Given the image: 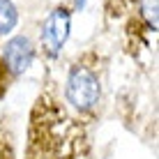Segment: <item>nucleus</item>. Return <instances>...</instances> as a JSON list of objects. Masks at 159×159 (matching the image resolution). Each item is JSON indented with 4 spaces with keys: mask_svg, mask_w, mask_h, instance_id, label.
I'll return each mask as SVG.
<instances>
[{
    "mask_svg": "<svg viewBox=\"0 0 159 159\" xmlns=\"http://www.w3.org/2000/svg\"><path fill=\"white\" fill-rule=\"evenodd\" d=\"M23 159H92L90 127L65 106L53 83L32 102Z\"/></svg>",
    "mask_w": 159,
    "mask_h": 159,
    "instance_id": "nucleus-1",
    "label": "nucleus"
},
{
    "mask_svg": "<svg viewBox=\"0 0 159 159\" xmlns=\"http://www.w3.org/2000/svg\"><path fill=\"white\" fill-rule=\"evenodd\" d=\"M104 99V58L95 46L72 60L62 83V102L79 120L90 125Z\"/></svg>",
    "mask_w": 159,
    "mask_h": 159,
    "instance_id": "nucleus-2",
    "label": "nucleus"
},
{
    "mask_svg": "<svg viewBox=\"0 0 159 159\" xmlns=\"http://www.w3.org/2000/svg\"><path fill=\"white\" fill-rule=\"evenodd\" d=\"M37 58V44L28 35H9L0 44V102L12 85L32 67Z\"/></svg>",
    "mask_w": 159,
    "mask_h": 159,
    "instance_id": "nucleus-3",
    "label": "nucleus"
},
{
    "mask_svg": "<svg viewBox=\"0 0 159 159\" xmlns=\"http://www.w3.org/2000/svg\"><path fill=\"white\" fill-rule=\"evenodd\" d=\"M131 14L125 25L127 46L134 53L150 51V39H155L159 28V0H129Z\"/></svg>",
    "mask_w": 159,
    "mask_h": 159,
    "instance_id": "nucleus-4",
    "label": "nucleus"
},
{
    "mask_svg": "<svg viewBox=\"0 0 159 159\" xmlns=\"http://www.w3.org/2000/svg\"><path fill=\"white\" fill-rule=\"evenodd\" d=\"M72 14H74V5L62 2V5H56L44 19L37 48H42V53L48 60H56L62 51V46L67 44L69 32H72Z\"/></svg>",
    "mask_w": 159,
    "mask_h": 159,
    "instance_id": "nucleus-5",
    "label": "nucleus"
},
{
    "mask_svg": "<svg viewBox=\"0 0 159 159\" xmlns=\"http://www.w3.org/2000/svg\"><path fill=\"white\" fill-rule=\"evenodd\" d=\"M19 25V7L14 0H0V44Z\"/></svg>",
    "mask_w": 159,
    "mask_h": 159,
    "instance_id": "nucleus-6",
    "label": "nucleus"
},
{
    "mask_svg": "<svg viewBox=\"0 0 159 159\" xmlns=\"http://www.w3.org/2000/svg\"><path fill=\"white\" fill-rule=\"evenodd\" d=\"M0 159H19L16 136L7 118H0Z\"/></svg>",
    "mask_w": 159,
    "mask_h": 159,
    "instance_id": "nucleus-7",
    "label": "nucleus"
},
{
    "mask_svg": "<svg viewBox=\"0 0 159 159\" xmlns=\"http://www.w3.org/2000/svg\"><path fill=\"white\" fill-rule=\"evenodd\" d=\"M83 5H85V0H76V2H74V9H81Z\"/></svg>",
    "mask_w": 159,
    "mask_h": 159,
    "instance_id": "nucleus-8",
    "label": "nucleus"
}]
</instances>
